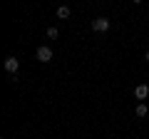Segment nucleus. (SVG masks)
<instances>
[{"label": "nucleus", "instance_id": "nucleus-6", "mask_svg": "<svg viewBox=\"0 0 149 139\" xmlns=\"http://www.w3.org/2000/svg\"><path fill=\"white\" fill-rule=\"evenodd\" d=\"M57 17H60V20H67V17H70V8L67 5H60L57 8Z\"/></svg>", "mask_w": 149, "mask_h": 139}, {"label": "nucleus", "instance_id": "nucleus-3", "mask_svg": "<svg viewBox=\"0 0 149 139\" xmlns=\"http://www.w3.org/2000/svg\"><path fill=\"white\" fill-rule=\"evenodd\" d=\"M3 67H5V72H10V75H17V70H20V60H15V57H5Z\"/></svg>", "mask_w": 149, "mask_h": 139}, {"label": "nucleus", "instance_id": "nucleus-5", "mask_svg": "<svg viewBox=\"0 0 149 139\" xmlns=\"http://www.w3.org/2000/svg\"><path fill=\"white\" fill-rule=\"evenodd\" d=\"M147 112H149V107L144 104V102H139L137 107H134V114H137V117H147Z\"/></svg>", "mask_w": 149, "mask_h": 139}, {"label": "nucleus", "instance_id": "nucleus-2", "mask_svg": "<svg viewBox=\"0 0 149 139\" xmlns=\"http://www.w3.org/2000/svg\"><path fill=\"white\" fill-rule=\"evenodd\" d=\"M112 27V22L107 20V17H95V20H92V30L95 32H107Z\"/></svg>", "mask_w": 149, "mask_h": 139}, {"label": "nucleus", "instance_id": "nucleus-8", "mask_svg": "<svg viewBox=\"0 0 149 139\" xmlns=\"http://www.w3.org/2000/svg\"><path fill=\"white\" fill-rule=\"evenodd\" d=\"M144 60H147V62H149V52H147V55H144Z\"/></svg>", "mask_w": 149, "mask_h": 139}, {"label": "nucleus", "instance_id": "nucleus-4", "mask_svg": "<svg viewBox=\"0 0 149 139\" xmlns=\"http://www.w3.org/2000/svg\"><path fill=\"white\" fill-rule=\"evenodd\" d=\"M134 97H137V99H147V97H149V85H144V82L137 85V87H134Z\"/></svg>", "mask_w": 149, "mask_h": 139}, {"label": "nucleus", "instance_id": "nucleus-7", "mask_svg": "<svg viewBox=\"0 0 149 139\" xmlns=\"http://www.w3.org/2000/svg\"><path fill=\"white\" fill-rule=\"evenodd\" d=\"M57 35H60L57 27H47V38H50V40H57Z\"/></svg>", "mask_w": 149, "mask_h": 139}, {"label": "nucleus", "instance_id": "nucleus-1", "mask_svg": "<svg viewBox=\"0 0 149 139\" xmlns=\"http://www.w3.org/2000/svg\"><path fill=\"white\" fill-rule=\"evenodd\" d=\"M35 60L37 62H50V60H52V47H50V45H40L37 52H35Z\"/></svg>", "mask_w": 149, "mask_h": 139}]
</instances>
